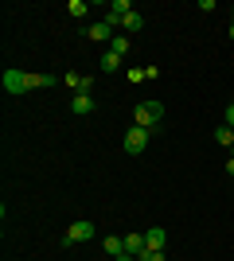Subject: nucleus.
<instances>
[{
    "label": "nucleus",
    "instance_id": "nucleus-5",
    "mask_svg": "<svg viewBox=\"0 0 234 261\" xmlns=\"http://www.w3.org/2000/svg\"><path fill=\"white\" fill-rule=\"evenodd\" d=\"M129 12H133V4H129V0H113L101 20L110 23V28H117V23H125V16H129Z\"/></svg>",
    "mask_w": 234,
    "mask_h": 261
},
{
    "label": "nucleus",
    "instance_id": "nucleus-22",
    "mask_svg": "<svg viewBox=\"0 0 234 261\" xmlns=\"http://www.w3.org/2000/svg\"><path fill=\"white\" fill-rule=\"evenodd\" d=\"M230 16H234V4H230Z\"/></svg>",
    "mask_w": 234,
    "mask_h": 261
},
{
    "label": "nucleus",
    "instance_id": "nucleus-9",
    "mask_svg": "<svg viewBox=\"0 0 234 261\" xmlns=\"http://www.w3.org/2000/svg\"><path fill=\"white\" fill-rule=\"evenodd\" d=\"M125 253H133V257H141L145 253V234H125Z\"/></svg>",
    "mask_w": 234,
    "mask_h": 261
},
{
    "label": "nucleus",
    "instance_id": "nucleus-16",
    "mask_svg": "<svg viewBox=\"0 0 234 261\" xmlns=\"http://www.w3.org/2000/svg\"><path fill=\"white\" fill-rule=\"evenodd\" d=\"M125 78H129V82H145V66H129V70H125Z\"/></svg>",
    "mask_w": 234,
    "mask_h": 261
},
{
    "label": "nucleus",
    "instance_id": "nucleus-2",
    "mask_svg": "<svg viewBox=\"0 0 234 261\" xmlns=\"http://www.w3.org/2000/svg\"><path fill=\"white\" fill-rule=\"evenodd\" d=\"M98 234V226L90 222V218H78V222H70V230L63 234V246H78V242H90Z\"/></svg>",
    "mask_w": 234,
    "mask_h": 261
},
{
    "label": "nucleus",
    "instance_id": "nucleus-7",
    "mask_svg": "<svg viewBox=\"0 0 234 261\" xmlns=\"http://www.w3.org/2000/svg\"><path fill=\"white\" fill-rule=\"evenodd\" d=\"M70 113H78V117L94 113V94H74V98H70Z\"/></svg>",
    "mask_w": 234,
    "mask_h": 261
},
{
    "label": "nucleus",
    "instance_id": "nucleus-6",
    "mask_svg": "<svg viewBox=\"0 0 234 261\" xmlns=\"http://www.w3.org/2000/svg\"><path fill=\"white\" fill-rule=\"evenodd\" d=\"M86 35L94 39V43H113V28H110L106 20H101V23H90V28H86Z\"/></svg>",
    "mask_w": 234,
    "mask_h": 261
},
{
    "label": "nucleus",
    "instance_id": "nucleus-17",
    "mask_svg": "<svg viewBox=\"0 0 234 261\" xmlns=\"http://www.w3.org/2000/svg\"><path fill=\"white\" fill-rule=\"evenodd\" d=\"M137 261H164V250H145Z\"/></svg>",
    "mask_w": 234,
    "mask_h": 261
},
{
    "label": "nucleus",
    "instance_id": "nucleus-8",
    "mask_svg": "<svg viewBox=\"0 0 234 261\" xmlns=\"http://www.w3.org/2000/svg\"><path fill=\"white\" fill-rule=\"evenodd\" d=\"M164 242H168V234H164L160 226L145 230V250H164Z\"/></svg>",
    "mask_w": 234,
    "mask_h": 261
},
{
    "label": "nucleus",
    "instance_id": "nucleus-1",
    "mask_svg": "<svg viewBox=\"0 0 234 261\" xmlns=\"http://www.w3.org/2000/svg\"><path fill=\"white\" fill-rule=\"evenodd\" d=\"M160 121H164V101H141V106H133V125L137 129L152 133Z\"/></svg>",
    "mask_w": 234,
    "mask_h": 261
},
{
    "label": "nucleus",
    "instance_id": "nucleus-18",
    "mask_svg": "<svg viewBox=\"0 0 234 261\" xmlns=\"http://www.w3.org/2000/svg\"><path fill=\"white\" fill-rule=\"evenodd\" d=\"M223 125H230V129H234V101L226 106V121H223Z\"/></svg>",
    "mask_w": 234,
    "mask_h": 261
},
{
    "label": "nucleus",
    "instance_id": "nucleus-19",
    "mask_svg": "<svg viewBox=\"0 0 234 261\" xmlns=\"http://www.w3.org/2000/svg\"><path fill=\"white\" fill-rule=\"evenodd\" d=\"M113 261H137V257H133V253H121V257H113Z\"/></svg>",
    "mask_w": 234,
    "mask_h": 261
},
{
    "label": "nucleus",
    "instance_id": "nucleus-15",
    "mask_svg": "<svg viewBox=\"0 0 234 261\" xmlns=\"http://www.w3.org/2000/svg\"><path fill=\"white\" fill-rule=\"evenodd\" d=\"M110 51H113V55H125V51H129V35H113Z\"/></svg>",
    "mask_w": 234,
    "mask_h": 261
},
{
    "label": "nucleus",
    "instance_id": "nucleus-10",
    "mask_svg": "<svg viewBox=\"0 0 234 261\" xmlns=\"http://www.w3.org/2000/svg\"><path fill=\"white\" fill-rule=\"evenodd\" d=\"M101 246H106V253H110V257H121V253H125V238H106Z\"/></svg>",
    "mask_w": 234,
    "mask_h": 261
},
{
    "label": "nucleus",
    "instance_id": "nucleus-11",
    "mask_svg": "<svg viewBox=\"0 0 234 261\" xmlns=\"http://www.w3.org/2000/svg\"><path fill=\"white\" fill-rule=\"evenodd\" d=\"M215 141L223 144V148H230V144H234V129H230V125H219V129H215Z\"/></svg>",
    "mask_w": 234,
    "mask_h": 261
},
{
    "label": "nucleus",
    "instance_id": "nucleus-4",
    "mask_svg": "<svg viewBox=\"0 0 234 261\" xmlns=\"http://www.w3.org/2000/svg\"><path fill=\"white\" fill-rule=\"evenodd\" d=\"M148 137H152V133H148V129H137V125H133V129L125 133L121 148H125V152H129V156H141V152H145V148H148Z\"/></svg>",
    "mask_w": 234,
    "mask_h": 261
},
{
    "label": "nucleus",
    "instance_id": "nucleus-12",
    "mask_svg": "<svg viewBox=\"0 0 234 261\" xmlns=\"http://www.w3.org/2000/svg\"><path fill=\"white\" fill-rule=\"evenodd\" d=\"M121 28H125V32H141V28H145V16H141V12H129Z\"/></svg>",
    "mask_w": 234,
    "mask_h": 261
},
{
    "label": "nucleus",
    "instance_id": "nucleus-23",
    "mask_svg": "<svg viewBox=\"0 0 234 261\" xmlns=\"http://www.w3.org/2000/svg\"><path fill=\"white\" fill-rule=\"evenodd\" d=\"M230 184H234V175H230Z\"/></svg>",
    "mask_w": 234,
    "mask_h": 261
},
{
    "label": "nucleus",
    "instance_id": "nucleus-21",
    "mask_svg": "<svg viewBox=\"0 0 234 261\" xmlns=\"http://www.w3.org/2000/svg\"><path fill=\"white\" fill-rule=\"evenodd\" d=\"M230 160H234V144H230Z\"/></svg>",
    "mask_w": 234,
    "mask_h": 261
},
{
    "label": "nucleus",
    "instance_id": "nucleus-14",
    "mask_svg": "<svg viewBox=\"0 0 234 261\" xmlns=\"http://www.w3.org/2000/svg\"><path fill=\"white\" fill-rule=\"evenodd\" d=\"M117 66H121V55H113V51L101 55V70H117Z\"/></svg>",
    "mask_w": 234,
    "mask_h": 261
},
{
    "label": "nucleus",
    "instance_id": "nucleus-3",
    "mask_svg": "<svg viewBox=\"0 0 234 261\" xmlns=\"http://www.w3.org/2000/svg\"><path fill=\"white\" fill-rule=\"evenodd\" d=\"M0 86L8 90V94H32V74L28 70H4Z\"/></svg>",
    "mask_w": 234,
    "mask_h": 261
},
{
    "label": "nucleus",
    "instance_id": "nucleus-13",
    "mask_svg": "<svg viewBox=\"0 0 234 261\" xmlns=\"http://www.w3.org/2000/svg\"><path fill=\"white\" fill-rule=\"evenodd\" d=\"M67 12H70V20H82V16L90 12V4H86V0H70V4H67Z\"/></svg>",
    "mask_w": 234,
    "mask_h": 261
},
{
    "label": "nucleus",
    "instance_id": "nucleus-20",
    "mask_svg": "<svg viewBox=\"0 0 234 261\" xmlns=\"http://www.w3.org/2000/svg\"><path fill=\"white\" fill-rule=\"evenodd\" d=\"M230 39H234V23H230Z\"/></svg>",
    "mask_w": 234,
    "mask_h": 261
}]
</instances>
